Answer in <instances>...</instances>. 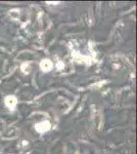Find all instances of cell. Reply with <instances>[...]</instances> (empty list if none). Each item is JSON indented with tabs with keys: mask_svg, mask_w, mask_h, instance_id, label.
Here are the masks:
<instances>
[{
	"mask_svg": "<svg viewBox=\"0 0 137 154\" xmlns=\"http://www.w3.org/2000/svg\"><path fill=\"white\" fill-rule=\"evenodd\" d=\"M53 68V63H52L51 60L49 59H43L42 61L40 62V69L43 72H50Z\"/></svg>",
	"mask_w": 137,
	"mask_h": 154,
	"instance_id": "3",
	"label": "cell"
},
{
	"mask_svg": "<svg viewBox=\"0 0 137 154\" xmlns=\"http://www.w3.org/2000/svg\"><path fill=\"white\" fill-rule=\"evenodd\" d=\"M50 128H51V123L48 120L40 121V122L35 125V130L39 134H45L47 131H50Z\"/></svg>",
	"mask_w": 137,
	"mask_h": 154,
	"instance_id": "1",
	"label": "cell"
},
{
	"mask_svg": "<svg viewBox=\"0 0 137 154\" xmlns=\"http://www.w3.org/2000/svg\"><path fill=\"white\" fill-rule=\"evenodd\" d=\"M63 68H64V63H63V62H59L58 66H57V69H58V70H61Z\"/></svg>",
	"mask_w": 137,
	"mask_h": 154,
	"instance_id": "4",
	"label": "cell"
},
{
	"mask_svg": "<svg viewBox=\"0 0 137 154\" xmlns=\"http://www.w3.org/2000/svg\"><path fill=\"white\" fill-rule=\"evenodd\" d=\"M4 105H5L9 110L13 111L17 105V98L13 95H8L4 98Z\"/></svg>",
	"mask_w": 137,
	"mask_h": 154,
	"instance_id": "2",
	"label": "cell"
}]
</instances>
